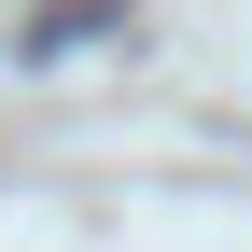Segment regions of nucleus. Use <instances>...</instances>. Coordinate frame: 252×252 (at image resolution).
<instances>
[]
</instances>
